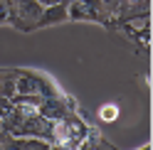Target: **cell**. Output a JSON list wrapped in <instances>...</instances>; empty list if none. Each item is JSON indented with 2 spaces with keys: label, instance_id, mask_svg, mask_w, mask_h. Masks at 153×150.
<instances>
[{
  "label": "cell",
  "instance_id": "obj_2",
  "mask_svg": "<svg viewBox=\"0 0 153 150\" xmlns=\"http://www.w3.org/2000/svg\"><path fill=\"white\" fill-rule=\"evenodd\" d=\"M99 116H101V121H114V118L119 116V108L116 106H104L99 111Z\"/></svg>",
  "mask_w": 153,
  "mask_h": 150
},
{
  "label": "cell",
  "instance_id": "obj_1",
  "mask_svg": "<svg viewBox=\"0 0 153 150\" xmlns=\"http://www.w3.org/2000/svg\"><path fill=\"white\" fill-rule=\"evenodd\" d=\"M54 133H57V140H59L62 145H72L74 143V130H72L69 123H59Z\"/></svg>",
  "mask_w": 153,
  "mask_h": 150
}]
</instances>
